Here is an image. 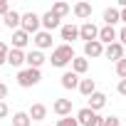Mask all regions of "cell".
Segmentation results:
<instances>
[{"label": "cell", "mask_w": 126, "mask_h": 126, "mask_svg": "<svg viewBox=\"0 0 126 126\" xmlns=\"http://www.w3.org/2000/svg\"><path fill=\"white\" fill-rule=\"evenodd\" d=\"M74 57H77V54H74L72 45L64 42V45H59V47L52 49V59H49V62H52L54 67H67L69 62H74Z\"/></svg>", "instance_id": "6da1fadb"}, {"label": "cell", "mask_w": 126, "mask_h": 126, "mask_svg": "<svg viewBox=\"0 0 126 126\" xmlns=\"http://www.w3.org/2000/svg\"><path fill=\"white\" fill-rule=\"evenodd\" d=\"M42 82V74H40V69H20L17 72V84L22 87V89H27V87H35V84H40Z\"/></svg>", "instance_id": "7a4b0ae2"}, {"label": "cell", "mask_w": 126, "mask_h": 126, "mask_svg": "<svg viewBox=\"0 0 126 126\" xmlns=\"http://www.w3.org/2000/svg\"><path fill=\"white\" fill-rule=\"evenodd\" d=\"M40 25H42V17L37 13H25L22 15V30L27 35H37L40 32Z\"/></svg>", "instance_id": "3957f363"}, {"label": "cell", "mask_w": 126, "mask_h": 126, "mask_svg": "<svg viewBox=\"0 0 126 126\" xmlns=\"http://www.w3.org/2000/svg\"><path fill=\"white\" fill-rule=\"evenodd\" d=\"M79 37L84 40V45H87V42H94V40H99V27H96L94 22H84V25L79 27Z\"/></svg>", "instance_id": "277c9868"}, {"label": "cell", "mask_w": 126, "mask_h": 126, "mask_svg": "<svg viewBox=\"0 0 126 126\" xmlns=\"http://www.w3.org/2000/svg\"><path fill=\"white\" fill-rule=\"evenodd\" d=\"M52 111L57 114V116H72V99H57L54 104H52Z\"/></svg>", "instance_id": "5b68a950"}, {"label": "cell", "mask_w": 126, "mask_h": 126, "mask_svg": "<svg viewBox=\"0 0 126 126\" xmlns=\"http://www.w3.org/2000/svg\"><path fill=\"white\" fill-rule=\"evenodd\" d=\"M116 37H119V32H116L114 27H109V25H104V27L99 30V42H101V45H106V47H109V45H114V42H116Z\"/></svg>", "instance_id": "8992f818"}, {"label": "cell", "mask_w": 126, "mask_h": 126, "mask_svg": "<svg viewBox=\"0 0 126 126\" xmlns=\"http://www.w3.org/2000/svg\"><path fill=\"white\" fill-rule=\"evenodd\" d=\"M27 45H30V35H27L22 27L15 30V32H13V49H25Z\"/></svg>", "instance_id": "52a82bcc"}, {"label": "cell", "mask_w": 126, "mask_h": 126, "mask_svg": "<svg viewBox=\"0 0 126 126\" xmlns=\"http://www.w3.org/2000/svg\"><path fill=\"white\" fill-rule=\"evenodd\" d=\"M25 64H27L30 69H40V67L45 64V54H42L40 49H32V52H27V59H25Z\"/></svg>", "instance_id": "ba28073f"}, {"label": "cell", "mask_w": 126, "mask_h": 126, "mask_svg": "<svg viewBox=\"0 0 126 126\" xmlns=\"http://www.w3.org/2000/svg\"><path fill=\"white\" fill-rule=\"evenodd\" d=\"M32 42L37 45V49H47V47H52V32H47V30H40V32L32 37Z\"/></svg>", "instance_id": "9c48e42d"}, {"label": "cell", "mask_w": 126, "mask_h": 126, "mask_svg": "<svg viewBox=\"0 0 126 126\" xmlns=\"http://www.w3.org/2000/svg\"><path fill=\"white\" fill-rule=\"evenodd\" d=\"M104 49H106V47H104L99 40L87 42V45H84V57H87V59H89V57H101V54H104Z\"/></svg>", "instance_id": "30bf717a"}, {"label": "cell", "mask_w": 126, "mask_h": 126, "mask_svg": "<svg viewBox=\"0 0 126 126\" xmlns=\"http://www.w3.org/2000/svg\"><path fill=\"white\" fill-rule=\"evenodd\" d=\"M104 57H106V59H114V62L124 59V45H121V42H114V45H109V47L104 49Z\"/></svg>", "instance_id": "8fae6325"}, {"label": "cell", "mask_w": 126, "mask_h": 126, "mask_svg": "<svg viewBox=\"0 0 126 126\" xmlns=\"http://www.w3.org/2000/svg\"><path fill=\"white\" fill-rule=\"evenodd\" d=\"M3 22L15 32V30H20V27H22V15H20V13H15V10H10V13L3 17Z\"/></svg>", "instance_id": "7c38bea8"}, {"label": "cell", "mask_w": 126, "mask_h": 126, "mask_svg": "<svg viewBox=\"0 0 126 126\" xmlns=\"http://www.w3.org/2000/svg\"><path fill=\"white\" fill-rule=\"evenodd\" d=\"M59 20H62V17H57L52 10H47V13L42 15V27H45L47 32H52V30H57V27H59Z\"/></svg>", "instance_id": "4fadbf2b"}, {"label": "cell", "mask_w": 126, "mask_h": 126, "mask_svg": "<svg viewBox=\"0 0 126 126\" xmlns=\"http://www.w3.org/2000/svg\"><path fill=\"white\" fill-rule=\"evenodd\" d=\"M25 59H27V54H25L22 49H13V47H10V54H8V64H10V67H22Z\"/></svg>", "instance_id": "5bb4252c"}, {"label": "cell", "mask_w": 126, "mask_h": 126, "mask_svg": "<svg viewBox=\"0 0 126 126\" xmlns=\"http://www.w3.org/2000/svg\"><path fill=\"white\" fill-rule=\"evenodd\" d=\"M59 35H62V40H67V45H69V42H74L79 37V27L77 25H62L59 27Z\"/></svg>", "instance_id": "9a60e30c"}, {"label": "cell", "mask_w": 126, "mask_h": 126, "mask_svg": "<svg viewBox=\"0 0 126 126\" xmlns=\"http://www.w3.org/2000/svg\"><path fill=\"white\" fill-rule=\"evenodd\" d=\"M79 74L77 72H64V74H62V87H64V89H79Z\"/></svg>", "instance_id": "2e32d148"}, {"label": "cell", "mask_w": 126, "mask_h": 126, "mask_svg": "<svg viewBox=\"0 0 126 126\" xmlns=\"http://www.w3.org/2000/svg\"><path fill=\"white\" fill-rule=\"evenodd\" d=\"M104 106H106V94L94 92V94L89 96V109H92V111H99V109H104Z\"/></svg>", "instance_id": "e0dca14e"}, {"label": "cell", "mask_w": 126, "mask_h": 126, "mask_svg": "<svg viewBox=\"0 0 126 126\" xmlns=\"http://www.w3.org/2000/svg\"><path fill=\"white\" fill-rule=\"evenodd\" d=\"M119 20H121V10H119V8H106V10H104V22H106L109 27H114Z\"/></svg>", "instance_id": "ac0fdd59"}, {"label": "cell", "mask_w": 126, "mask_h": 126, "mask_svg": "<svg viewBox=\"0 0 126 126\" xmlns=\"http://www.w3.org/2000/svg\"><path fill=\"white\" fill-rule=\"evenodd\" d=\"M94 116H96V111H92L89 106H84V109H79V111H77V121H79V126H89Z\"/></svg>", "instance_id": "d6986e66"}, {"label": "cell", "mask_w": 126, "mask_h": 126, "mask_svg": "<svg viewBox=\"0 0 126 126\" xmlns=\"http://www.w3.org/2000/svg\"><path fill=\"white\" fill-rule=\"evenodd\" d=\"M27 114H30V119H32V121H42V119L47 116V106H45V104H32Z\"/></svg>", "instance_id": "ffe728a7"}, {"label": "cell", "mask_w": 126, "mask_h": 126, "mask_svg": "<svg viewBox=\"0 0 126 126\" xmlns=\"http://www.w3.org/2000/svg\"><path fill=\"white\" fill-rule=\"evenodd\" d=\"M74 15H77L79 20H89V17H92V5H89V3H77V5H74Z\"/></svg>", "instance_id": "44dd1931"}, {"label": "cell", "mask_w": 126, "mask_h": 126, "mask_svg": "<svg viewBox=\"0 0 126 126\" xmlns=\"http://www.w3.org/2000/svg\"><path fill=\"white\" fill-rule=\"evenodd\" d=\"M30 124H32V119H30L27 111H15L13 114V126H30Z\"/></svg>", "instance_id": "7402d4cb"}, {"label": "cell", "mask_w": 126, "mask_h": 126, "mask_svg": "<svg viewBox=\"0 0 126 126\" xmlns=\"http://www.w3.org/2000/svg\"><path fill=\"white\" fill-rule=\"evenodd\" d=\"M87 69H89V59H87V57H74V62H72V72L84 74Z\"/></svg>", "instance_id": "603a6c76"}, {"label": "cell", "mask_w": 126, "mask_h": 126, "mask_svg": "<svg viewBox=\"0 0 126 126\" xmlns=\"http://www.w3.org/2000/svg\"><path fill=\"white\" fill-rule=\"evenodd\" d=\"M79 92H82L84 96H92V94L96 92V82H94V79H82V82H79Z\"/></svg>", "instance_id": "cb8c5ba5"}, {"label": "cell", "mask_w": 126, "mask_h": 126, "mask_svg": "<svg viewBox=\"0 0 126 126\" xmlns=\"http://www.w3.org/2000/svg\"><path fill=\"white\" fill-rule=\"evenodd\" d=\"M52 13H54L57 17H64V15L69 13V5H67V3H54V5H52Z\"/></svg>", "instance_id": "d4e9b609"}, {"label": "cell", "mask_w": 126, "mask_h": 126, "mask_svg": "<svg viewBox=\"0 0 126 126\" xmlns=\"http://www.w3.org/2000/svg\"><path fill=\"white\" fill-rule=\"evenodd\" d=\"M116 74H119L121 79H126V57L116 62Z\"/></svg>", "instance_id": "484cf974"}, {"label": "cell", "mask_w": 126, "mask_h": 126, "mask_svg": "<svg viewBox=\"0 0 126 126\" xmlns=\"http://www.w3.org/2000/svg\"><path fill=\"white\" fill-rule=\"evenodd\" d=\"M8 54H10V47L5 42H0V64H5L8 62Z\"/></svg>", "instance_id": "4316f807"}, {"label": "cell", "mask_w": 126, "mask_h": 126, "mask_svg": "<svg viewBox=\"0 0 126 126\" xmlns=\"http://www.w3.org/2000/svg\"><path fill=\"white\" fill-rule=\"evenodd\" d=\"M57 126H79V121L72 119V116H64V119H59V121H57Z\"/></svg>", "instance_id": "83f0119b"}, {"label": "cell", "mask_w": 126, "mask_h": 126, "mask_svg": "<svg viewBox=\"0 0 126 126\" xmlns=\"http://www.w3.org/2000/svg\"><path fill=\"white\" fill-rule=\"evenodd\" d=\"M104 126H121L119 116H104Z\"/></svg>", "instance_id": "f1b7e54d"}, {"label": "cell", "mask_w": 126, "mask_h": 126, "mask_svg": "<svg viewBox=\"0 0 126 126\" xmlns=\"http://www.w3.org/2000/svg\"><path fill=\"white\" fill-rule=\"evenodd\" d=\"M8 13H10V5H8V0H0V15L5 17Z\"/></svg>", "instance_id": "f546056e"}, {"label": "cell", "mask_w": 126, "mask_h": 126, "mask_svg": "<svg viewBox=\"0 0 126 126\" xmlns=\"http://www.w3.org/2000/svg\"><path fill=\"white\" fill-rule=\"evenodd\" d=\"M8 114H10V109H8V104H5V101H0V119H5Z\"/></svg>", "instance_id": "4dcf8cb0"}, {"label": "cell", "mask_w": 126, "mask_h": 126, "mask_svg": "<svg viewBox=\"0 0 126 126\" xmlns=\"http://www.w3.org/2000/svg\"><path fill=\"white\" fill-rule=\"evenodd\" d=\"M89 126H104V116H99V114H96V116L92 119V124H89Z\"/></svg>", "instance_id": "1f68e13d"}, {"label": "cell", "mask_w": 126, "mask_h": 126, "mask_svg": "<svg viewBox=\"0 0 126 126\" xmlns=\"http://www.w3.org/2000/svg\"><path fill=\"white\" fill-rule=\"evenodd\" d=\"M116 92H119L121 96H126V79H121V82H119V87H116Z\"/></svg>", "instance_id": "d6a6232c"}, {"label": "cell", "mask_w": 126, "mask_h": 126, "mask_svg": "<svg viewBox=\"0 0 126 126\" xmlns=\"http://www.w3.org/2000/svg\"><path fill=\"white\" fill-rule=\"evenodd\" d=\"M119 40H121V45H124V47H126V25H124V27H121V32H119Z\"/></svg>", "instance_id": "836d02e7"}, {"label": "cell", "mask_w": 126, "mask_h": 126, "mask_svg": "<svg viewBox=\"0 0 126 126\" xmlns=\"http://www.w3.org/2000/svg\"><path fill=\"white\" fill-rule=\"evenodd\" d=\"M5 96H8V87H5V84H3V82H0V101H3V99H5Z\"/></svg>", "instance_id": "e575fe53"}, {"label": "cell", "mask_w": 126, "mask_h": 126, "mask_svg": "<svg viewBox=\"0 0 126 126\" xmlns=\"http://www.w3.org/2000/svg\"><path fill=\"white\" fill-rule=\"evenodd\" d=\"M121 22H126V8L121 10Z\"/></svg>", "instance_id": "d590c367"}]
</instances>
